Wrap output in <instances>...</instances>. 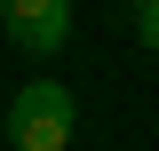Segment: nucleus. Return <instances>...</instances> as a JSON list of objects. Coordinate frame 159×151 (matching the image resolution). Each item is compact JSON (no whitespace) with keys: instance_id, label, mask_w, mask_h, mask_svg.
<instances>
[{"instance_id":"3","label":"nucleus","mask_w":159,"mask_h":151,"mask_svg":"<svg viewBox=\"0 0 159 151\" xmlns=\"http://www.w3.org/2000/svg\"><path fill=\"white\" fill-rule=\"evenodd\" d=\"M72 0H0V24H32V16H56Z\"/></svg>"},{"instance_id":"1","label":"nucleus","mask_w":159,"mask_h":151,"mask_svg":"<svg viewBox=\"0 0 159 151\" xmlns=\"http://www.w3.org/2000/svg\"><path fill=\"white\" fill-rule=\"evenodd\" d=\"M8 151H72V135H80V95L64 88V80H24L16 95H8Z\"/></svg>"},{"instance_id":"4","label":"nucleus","mask_w":159,"mask_h":151,"mask_svg":"<svg viewBox=\"0 0 159 151\" xmlns=\"http://www.w3.org/2000/svg\"><path fill=\"white\" fill-rule=\"evenodd\" d=\"M127 16H135V40L159 56V0H127Z\"/></svg>"},{"instance_id":"2","label":"nucleus","mask_w":159,"mask_h":151,"mask_svg":"<svg viewBox=\"0 0 159 151\" xmlns=\"http://www.w3.org/2000/svg\"><path fill=\"white\" fill-rule=\"evenodd\" d=\"M8 40H16L24 56H64V48H72V8H56V16H32V24H8Z\"/></svg>"}]
</instances>
